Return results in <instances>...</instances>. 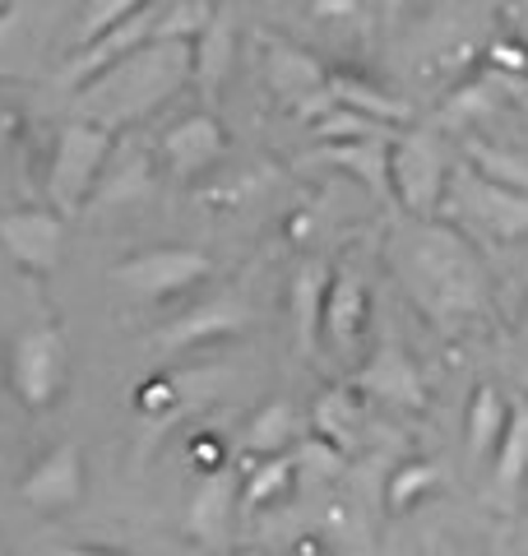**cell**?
<instances>
[{
	"mask_svg": "<svg viewBox=\"0 0 528 556\" xmlns=\"http://www.w3.org/2000/svg\"><path fill=\"white\" fill-rule=\"evenodd\" d=\"M468 167L478 172V177H487V181L524 190L528 195V163L519 159V153H505L496 144H482V139H468Z\"/></svg>",
	"mask_w": 528,
	"mask_h": 556,
	"instance_id": "22",
	"label": "cell"
},
{
	"mask_svg": "<svg viewBox=\"0 0 528 556\" xmlns=\"http://www.w3.org/2000/svg\"><path fill=\"white\" fill-rule=\"evenodd\" d=\"M491 65H501V70H528V51L519 47V42H496L491 47Z\"/></svg>",
	"mask_w": 528,
	"mask_h": 556,
	"instance_id": "31",
	"label": "cell"
},
{
	"mask_svg": "<svg viewBox=\"0 0 528 556\" xmlns=\"http://www.w3.org/2000/svg\"><path fill=\"white\" fill-rule=\"evenodd\" d=\"M214 274L204 251H190V247H158L144 255H130L112 269V278L121 288L139 292V298H176V292L196 288L200 278Z\"/></svg>",
	"mask_w": 528,
	"mask_h": 556,
	"instance_id": "7",
	"label": "cell"
},
{
	"mask_svg": "<svg viewBox=\"0 0 528 556\" xmlns=\"http://www.w3.org/2000/svg\"><path fill=\"white\" fill-rule=\"evenodd\" d=\"M20 496L33 510H70L84 496V455L79 445H56L33 464V473L20 482Z\"/></svg>",
	"mask_w": 528,
	"mask_h": 556,
	"instance_id": "11",
	"label": "cell"
},
{
	"mask_svg": "<svg viewBox=\"0 0 528 556\" xmlns=\"http://www.w3.org/2000/svg\"><path fill=\"white\" fill-rule=\"evenodd\" d=\"M214 14H218L214 0H176L172 10H158L153 38H190V42H196Z\"/></svg>",
	"mask_w": 528,
	"mask_h": 556,
	"instance_id": "25",
	"label": "cell"
},
{
	"mask_svg": "<svg viewBox=\"0 0 528 556\" xmlns=\"http://www.w3.org/2000/svg\"><path fill=\"white\" fill-rule=\"evenodd\" d=\"M501 427H505V399L491 390V386H478L468 404V445L473 455H491L501 441Z\"/></svg>",
	"mask_w": 528,
	"mask_h": 556,
	"instance_id": "23",
	"label": "cell"
},
{
	"mask_svg": "<svg viewBox=\"0 0 528 556\" xmlns=\"http://www.w3.org/2000/svg\"><path fill=\"white\" fill-rule=\"evenodd\" d=\"M403 5H413V0H385V10H390V14H399Z\"/></svg>",
	"mask_w": 528,
	"mask_h": 556,
	"instance_id": "33",
	"label": "cell"
},
{
	"mask_svg": "<svg viewBox=\"0 0 528 556\" xmlns=\"http://www.w3.org/2000/svg\"><path fill=\"white\" fill-rule=\"evenodd\" d=\"M61 556H130V552H112V547H65Z\"/></svg>",
	"mask_w": 528,
	"mask_h": 556,
	"instance_id": "32",
	"label": "cell"
},
{
	"mask_svg": "<svg viewBox=\"0 0 528 556\" xmlns=\"http://www.w3.org/2000/svg\"><path fill=\"white\" fill-rule=\"evenodd\" d=\"M445 153L431 130H394L390 135V190L413 218H436L445 200Z\"/></svg>",
	"mask_w": 528,
	"mask_h": 556,
	"instance_id": "4",
	"label": "cell"
},
{
	"mask_svg": "<svg viewBox=\"0 0 528 556\" xmlns=\"http://www.w3.org/2000/svg\"><path fill=\"white\" fill-rule=\"evenodd\" d=\"M246 441H251V450H260V455H284L288 441H292V404H284V399L264 404L251 417V431H246Z\"/></svg>",
	"mask_w": 528,
	"mask_h": 556,
	"instance_id": "24",
	"label": "cell"
},
{
	"mask_svg": "<svg viewBox=\"0 0 528 556\" xmlns=\"http://www.w3.org/2000/svg\"><path fill=\"white\" fill-rule=\"evenodd\" d=\"M190 75H196L190 38H149L130 56H121L112 70H102L98 79H88L75 98V112L116 135L121 126H135V121L153 116L158 108H167L190 84Z\"/></svg>",
	"mask_w": 528,
	"mask_h": 556,
	"instance_id": "1",
	"label": "cell"
},
{
	"mask_svg": "<svg viewBox=\"0 0 528 556\" xmlns=\"http://www.w3.org/2000/svg\"><path fill=\"white\" fill-rule=\"evenodd\" d=\"M325 288H329V265H306L292 278V316H297V343L315 348V329H320V311H325Z\"/></svg>",
	"mask_w": 528,
	"mask_h": 556,
	"instance_id": "20",
	"label": "cell"
},
{
	"mask_svg": "<svg viewBox=\"0 0 528 556\" xmlns=\"http://www.w3.org/2000/svg\"><path fill=\"white\" fill-rule=\"evenodd\" d=\"M362 386H366V390H376V394H385V399H394V404L422 408V386H417V371H413V362L403 357L394 343H385V348H380V357L372 362V367H366Z\"/></svg>",
	"mask_w": 528,
	"mask_h": 556,
	"instance_id": "18",
	"label": "cell"
},
{
	"mask_svg": "<svg viewBox=\"0 0 528 556\" xmlns=\"http://www.w3.org/2000/svg\"><path fill=\"white\" fill-rule=\"evenodd\" d=\"M153 24H158V0H153V5H144V10H135L130 20L112 24L108 33H98V38L79 42L75 56L65 61V84H70V89H84L88 79H98L102 70H112L121 56H130L139 42H149L153 38Z\"/></svg>",
	"mask_w": 528,
	"mask_h": 556,
	"instance_id": "9",
	"label": "cell"
},
{
	"mask_svg": "<svg viewBox=\"0 0 528 556\" xmlns=\"http://www.w3.org/2000/svg\"><path fill=\"white\" fill-rule=\"evenodd\" d=\"M144 5H153V0H84L79 20H75V47L98 38V33H108L121 20H130V14L144 10Z\"/></svg>",
	"mask_w": 528,
	"mask_h": 556,
	"instance_id": "28",
	"label": "cell"
},
{
	"mask_svg": "<svg viewBox=\"0 0 528 556\" xmlns=\"http://www.w3.org/2000/svg\"><path fill=\"white\" fill-rule=\"evenodd\" d=\"M390 135L394 130L362 135V139H339V144H325L320 153H325L334 167L352 172V177L372 190L376 200H390Z\"/></svg>",
	"mask_w": 528,
	"mask_h": 556,
	"instance_id": "14",
	"label": "cell"
},
{
	"mask_svg": "<svg viewBox=\"0 0 528 556\" xmlns=\"http://www.w3.org/2000/svg\"><path fill=\"white\" fill-rule=\"evenodd\" d=\"M315 437L329 441L339 455L352 445V394L348 390H334L315 404Z\"/></svg>",
	"mask_w": 528,
	"mask_h": 556,
	"instance_id": "27",
	"label": "cell"
},
{
	"mask_svg": "<svg viewBox=\"0 0 528 556\" xmlns=\"http://www.w3.org/2000/svg\"><path fill=\"white\" fill-rule=\"evenodd\" d=\"M237 496H241V486H237L232 468H218L214 478H204L196 501H190V529H196L200 538H209V543H218L227 519L237 515Z\"/></svg>",
	"mask_w": 528,
	"mask_h": 556,
	"instance_id": "16",
	"label": "cell"
},
{
	"mask_svg": "<svg viewBox=\"0 0 528 556\" xmlns=\"http://www.w3.org/2000/svg\"><path fill=\"white\" fill-rule=\"evenodd\" d=\"M487 108H491L487 89H482V84H468V89H460L445 102V126H473V121H478Z\"/></svg>",
	"mask_w": 528,
	"mask_h": 556,
	"instance_id": "30",
	"label": "cell"
},
{
	"mask_svg": "<svg viewBox=\"0 0 528 556\" xmlns=\"http://www.w3.org/2000/svg\"><path fill=\"white\" fill-rule=\"evenodd\" d=\"M408 274H413V288L422 292V302L436 306V311H473L478 306V260H473L468 241L460 228L440 218H427V228L413 237L408 247Z\"/></svg>",
	"mask_w": 528,
	"mask_h": 556,
	"instance_id": "2",
	"label": "cell"
},
{
	"mask_svg": "<svg viewBox=\"0 0 528 556\" xmlns=\"http://www.w3.org/2000/svg\"><path fill=\"white\" fill-rule=\"evenodd\" d=\"M196 75L190 79H200L204 89H218V79L227 75V65H232V51H237V28L227 14H214V20L204 24V33L196 42Z\"/></svg>",
	"mask_w": 528,
	"mask_h": 556,
	"instance_id": "19",
	"label": "cell"
},
{
	"mask_svg": "<svg viewBox=\"0 0 528 556\" xmlns=\"http://www.w3.org/2000/svg\"><path fill=\"white\" fill-rule=\"evenodd\" d=\"M61 241H65V214H56V208H20V214L0 218V247L10 251V260H20L28 274L56 269Z\"/></svg>",
	"mask_w": 528,
	"mask_h": 556,
	"instance_id": "8",
	"label": "cell"
},
{
	"mask_svg": "<svg viewBox=\"0 0 528 556\" xmlns=\"http://www.w3.org/2000/svg\"><path fill=\"white\" fill-rule=\"evenodd\" d=\"M440 204H450V214L460 218V228L468 223V228H478V232L496 237V241H515L519 232H528V195L524 190L487 181L468 163L460 172H450L445 200Z\"/></svg>",
	"mask_w": 528,
	"mask_h": 556,
	"instance_id": "5",
	"label": "cell"
},
{
	"mask_svg": "<svg viewBox=\"0 0 528 556\" xmlns=\"http://www.w3.org/2000/svg\"><path fill=\"white\" fill-rule=\"evenodd\" d=\"M10 5H14V0H0V14H10Z\"/></svg>",
	"mask_w": 528,
	"mask_h": 556,
	"instance_id": "34",
	"label": "cell"
},
{
	"mask_svg": "<svg viewBox=\"0 0 528 556\" xmlns=\"http://www.w3.org/2000/svg\"><path fill=\"white\" fill-rule=\"evenodd\" d=\"M260 51H264V79H269V89L278 98H288L292 108L297 102H306L311 93H320L325 89V79H329V70L311 56L306 47H297L288 38H260Z\"/></svg>",
	"mask_w": 528,
	"mask_h": 556,
	"instance_id": "12",
	"label": "cell"
},
{
	"mask_svg": "<svg viewBox=\"0 0 528 556\" xmlns=\"http://www.w3.org/2000/svg\"><path fill=\"white\" fill-rule=\"evenodd\" d=\"M112 144H116V135L84 116L61 126L56 149H51V172H47V190H51L56 214H79L93 200L102 172L112 163Z\"/></svg>",
	"mask_w": 528,
	"mask_h": 556,
	"instance_id": "3",
	"label": "cell"
},
{
	"mask_svg": "<svg viewBox=\"0 0 528 556\" xmlns=\"http://www.w3.org/2000/svg\"><path fill=\"white\" fill-rule=\"evenodd\" d=\"M440 468L427 464V459H413V464H399V473L390 478V492H385V501H390V510H408L413 501H422L436 486Z\"/></svg>",
	"mask_w": 528,
	"mask_h": 556,
	"instance_id": "29",
	"label": "cell"
},
{
	"mask_svg": "<svg viewBox=\"0 0 528 556\" xmlns=\"http://www.w3.org/2000/svg\"><path fill=\"white\" fill-rule=\"evenodd\" d=\"M320 329L325 339L334 343V353H352L366 329V283L352 269L334 274L325 288V311H320Z\"/></svg>",
	"mask_w": 528,
	"mask_h": 556,
	"instance_id": "13",
	"label": "cell"
},
{
	"mask_svg": "<svg viewBox=\"0 0 528 556\" xmlns=\"http://www.w3.org/2000/svg\"><path fill=\"white\" fill-rule=\"evenodd\" d=\"M528 473V399L505 404V427L496 441V486L515 492Z\"/></svg>",
	"mask_w": 528,
	"mask_h": 556,
	"instance_id": "17",
	"label": "cell"
},
{
	"mask_svg": "<svg viewBox=\"0 0 528 556\" xmlns=\"http://www.w3.org/2000/svg\"><path fill=\"white\" fill-rule=\"evenodd\" d=\"M232 329H241V311H232V306H209V311H196V316H190V320H181L176 329H167L163 343L190 348V343H200V339L232 334Z\"/></svg>",
	"mask_w": 528,
	"mask_h": 556,
	"instance_id": "26",
	"label": "cell"
},
{
	"mask_svg": "<svg viewBox=\"0 0 528 556\" xmlns=\"http://www.w3.org/2000/svg\"><path fill=\"white\" fill-rule=\"evenodd\" d=\"M65 362H70V343L61 325H33L24 329L10 348V386L24 399L28 408H51L65 390Z\"/></svg>",
	"mask_w": 528,
	"mask_h": 556,
	"instance_id": "6",
	"label": "cell"
},
{
	"mask_svg": "<svg viewBox=\"0 0 528 556\" xmlns=\"http://www.w3.org/2000/svg\"><path fill=\"white\" fill-rule=\"evenodd\" d=\"M292 473H297V459H288V455H264L260 464H251V473H246V486H241L237 506L241 510H260V506H269V501L288 496Z\"/></svg>",
	"mask_w": 528,
	"mask_h": 556,
	"instance_id": "21",
	"label": "cell"
},
{
	"mask_svg": "<svg viewBox=\"0 0 528 556\" xmlns=\"http://www.w3.org/2000/svg\"><path fill=\"white\" fill-rule=\"evenodd\" d=\"M227 153V130L218 116L209 112H190L181 121H172L163 135V163L176 177H200Z\"/></svg>",
	"mask_w": 528,
	"mask_h": 556,
	"instance_id": "10",
	"label": "cell"
},
{
	"mask_svg": "<svg viewBox=\"0 0 528 556\" xmlns=\"http://www.w3.org/2000/svg\"><path fill=\"white\" fill-rule=\"evenodd\" d=\"M325 89L334 93V102H343V108L380 121V126H394V130H399V126H408V121H413V108H408L403 98L385 93L380 84L362 79V75H348V70H334V75L325 79Z\"/></svg>",
	"mask_w": 528,
	"mask_h": 556,
	"instance_id": "15",
	"label": "cell"
}]
</instances>
